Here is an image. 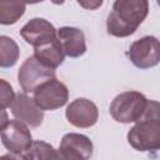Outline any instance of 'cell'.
<instances>
[{"label": "cell", "mask_w": 160, "mask_h": 160, "mask_svg": "<svg viewBox=\"0 0 160 160\" xmlns=\"http://www.w3.org/2000/svg\"><path fill=\"white\" fill-rule=\"evenodd\" d=\"M149 12L146 0H116L108 15L106 30L116 38L132 35Z\"/></svg>", "instance_id": "cell-1"}, {"label": "cell", "mask_w": 160, "mask_h": 160, "mask_svg": "<svg viewBox=\"0 0 160 160\" xmlns=\"http://www.w3.org/2000/svg\"><path fill=\"white\" fill-rule=\"evenodd\" d=\"M129 144L138 151H156L160 148V116L159 102L148 101L142 118L128 132Z\"/></svg>", "instance_id": "cell-2"}, {"label": "cell", "mask_w": 160, "mask_h": 160, "mask_svg": "<svg viewBox=\"0 0 160 160\" xmlns=\"http://www.w3.org/2000/svg\"><path fill=\"white\" fill-rule=\"evenodd\" d=\"M148 99L139 91H125L114 98L110 104V115L118 122L129 124L140 120L146 110Z\"/></svg>", "instance_id": "cell-3"}, {"label": "cell", "mask_w": 160, "mask_h": 160, "mask_svg": "<svg viewBox=\"0 0 160 160\" xmlns=\"http://www.w3.org/2000/svg\"><path fill=\"white\" fill-rule=\"evenodd\" d=\"M52 79H56L55 70L40 64L34 56L26 58L18 71L19 84L25 92H34L40 85Z\"/></svg>", "instance_id": "cell-4"}, {"label": "cell", "mask_w": 160, "mask_h": 160, "mask_svg": "<svg viewBox=\"0 0 160 160\" xmlns=\"http://www.w3.org/2000/svg\"><path fill=\"white\" fill-rule=\"evenodd\" d=\"M32 94L34 102L42 111L60 109L66 104L69 99V90L66 85L58 79L44 82Z\"/></svg>", "instance_id": "cell-5"}, {"label": "cell", "mask_w": 160, "mask_h": 160, "mask_svg": "<svg viewBox=\"0 0 160 160\" xmlns=\"http://www.w3.org/2000/svg\"><path fill=\"white\" fill-rule=\"evenodd\" d=\"M130 61L139 69H150L160 61L159 40L155 36H142L135 40L128 51Z\"/></svg>", "instance_id": "cell-6"}, {"label": "cell", "mask_w": 160, "mask_h": 160, "mask_svg": "<svg viewBox=\"0 0 160 160\" xmlns=\"http://www.w3.org/2000/svg\"><path fill=\"white\" fill-rule=\"evenodd\" d=\"M0 136L4 146L11 154H24L32 144L29 128L19 120H10L0 130Z\"/></svg>", "instance_id": "cell-7"}, {"label": "cell", "mask_w": 160, "mask_h": 160, "mask_svg": "<svg viewBox=\"0 0 160 160\" xmlns=\"http://www.w3.org/2000/svg\"><path fill=\"white\" fill-rule=\"evenodd\" d=\"M92 142L82 134L69 132L65 134L58 149L62 160H90L92 156Z\"/></svg>", "instance_id": "cell-8"}, {"label": "cell", "mask_w": 160, "mask_h": 160, "mask_svg": "<svg viewBox=\"0 0 160 160\" xmlns=\"http://www.w3.org/2000/svg\"><path fill=\"white\" fill-rule=\"evenodd\" d=\"M65 116L71 125L85 129L96 124L99 119V110L91 100L79 98L68 105Z\"/></svg>", "instance_id": "cell-9"}, {"label": "cell", "mask_w": 160, "mask_h": 160, "mask_svg": "<svg viewBox=\"0 0 160 160\" xmlns=\"http://www.w3.org/2000/svg\"><path fill=\"white\" fill-rule=\"evenodd\" d=\"M10 110L16 120L30 128L40 126L44 120V111L40 110L34 100L26 94H15Z\"/></svg>", "instance_id": "cell-10"}, {"label": "cell", "mask_w": 160, "mask_h": 160, "mask_svg": "<svg viewBox=\"0 0 160 160\" xmlns=\"http://www.w3.org/2000/svg\"><path fill=\"white\" fill-rule=\"evenodd\" d=\"M20 35L28 44L38 48L54 40L56 38V29L46 19L34 18L21 28Z\"/></svg>", "instance_id": "cell-11"}, {"label": "cell", "mask_w": 160, "mask_h": 160, "mask_svg": "<svg viewBox=\"0 0 160 160\" xmlns=\"http://www.w3.org/2000/svg\"><path fill=\"white\" fill-rule=\"evenodd\" d=\"M64 55L69 58H79L86 51L85 35L82 30L74 26H62L56 30Z\"/></svg>", "instance_id": "cell-12"}, {"label": "cell", "mask_w": 160, "mask_h": 160, "mask_svg": "<svg viewBox=\"0 0 160 160\" xmlns=\"http://www.w3.org/2000/svg\"><path fill=\"white\" fill-rule=\"evenodd\" d=\"M32 56L40 64H42L50 69H54V70L64 62V58H65L58 36L49 42H45L38 48H34Z\"/></svg>", "instance_id": "cell-13"}, {"label": "cell", "mask_w": 160, "mask_h": 160, "mask_svg": "<svg viewBox=\"0 0 160 160\" xmlns=\"http://www.w3.org/2000/svg\"><path fill=\"white\" fill-rule=\"evenodd\" d=\"M20 56V49L15 40L6 35H0V68H12Z\"/></svg>", "instance_id": "cell-14"}, {"label": "cell", "mask_w": 160, "mask_h": 160, "mask_svg": "<svg viewBox=\"0 0 160 160\" xmlns=\"http://www.w3.org/2000/svg\"><path fill=\"white\" fill-rule=\"evenodd\" d=\"M24 156L25 160H62L59 155V151L54 149L52 145L41 140L32 141Z\"/></svg>", "instance_id": "cell-15"}, {"label": "cell", "mask_w": 160, "mask_h": 160, "mask_svg": "<svg viewBox=\"0 0 160 160\" xmlns=\"http://www.w3.org/2000/svg\"><path fill=\"white\" fill-rule=\"evenodd\" d=\"M26 4L19 1H2L0 0V24L12 25L24 15Z\"/></svg>", "instance_id": "cell-16"}, {"label": "cell", "mask_w": 160, "mask_h": 160, "mask_svg": "<svg viewBox=\"0 0 160 160\" xmlns=\"http://www.w3.org/2000/svg\"><path fill=\"white\" fill-rule=\"evenodd\" d=\"M15 98V92L10 82L4 79H0V108L6 109L10 108Z\"/></svg>", "instance_id": "cell-17"}, {"label": "cell", "mask_w": 160, "mask_h": 160, "mask_svg": "<svg viewBox=\"0 0 160 160\" xmlns=\"http://www.w3.org/2000/svg\"><path fill=\"white\" fill-rule=\"evenodd\" d=\"M0 160H25L24 154H5L0 156Z\"/></svg>", "instance_id": "cell-18"}, {"label": "cell", "mask_w": 160, "mask_h": 160, "mask_svg": "<svg viewBox=\"0 0 160 160\" xmlns=\"http://www.w3.org/2000/svg\"><path fill=\"white\" fill-rule=\"evenodd\" d=\"M9 122V115L6 112L5 109H1L0 108V130Z\"/></svg>", "instance_id": "cell-19"}, {"label": "cell", "mask_w": 160, "mask_h": 160, "mask_svg": "<svg viewBox=\"0 0 160 160\" xmlns=\"http://www.w3.org/2000/svg\"><path fill=\"white\" fill-rule=\"evenodd\" d=\"M101 4H102L101 0H100V1H95V2H84V1H79V5H81V6L86 8V9H90V10H94V9H96L98 6H101Z\"/></svg>", "instance_id": "cell-20"}]
</instances>
